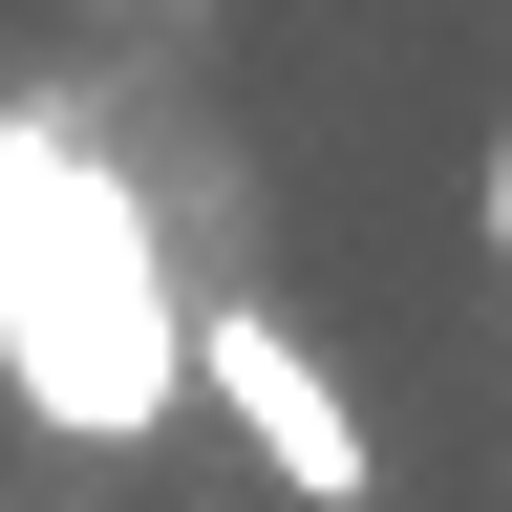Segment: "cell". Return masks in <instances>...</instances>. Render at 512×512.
<instances>
[{"label":"cell","instance_id":"cell-3","mask_svg":"<svg viewBox=\"0 0 512 512\" xmlns=\"http://www.w3.org/2000/svg\"><path fill=\"white\" fill-rule=\"evenodd\" d=\"M491 256H512V128H491Z\"/></svg>","mask_w":512,"mask_h":512},{"label":"cell","instance_id":"cell-1","mask_svg":"<svg viewBox=\"0 0 512 512\" xmlns=\"http://www.w3.org/2000/svg\"><path fill=\"white\" fill-rule=\"evenodd\" d=\"M0 406L43 448H150L192 406V299L86 107H0Z\"/></svg>","mask_w":512,"mask_h":512},{"label":"cell","instance_id":"cell-2","mask_svg":"<svg viewBox=\"0 0 512 512\" xmlns=\"http://www.w3.org/2000/svg\"><path fill=\"white\" fill-rule=\"evenodd\" d=\"M192 406L278 470V512H363V491H384V448H363V406H342V363H320L278 299H192Z\"/></svg>","mask_w":512,"mask_h":512}]
</instances>
